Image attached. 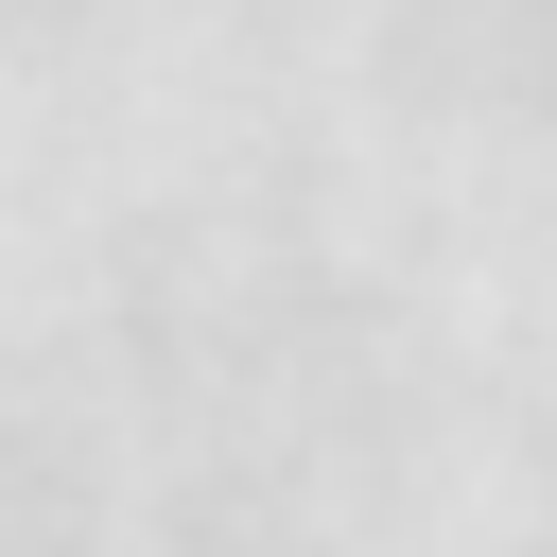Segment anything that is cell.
<instances>
[]
</instances>
